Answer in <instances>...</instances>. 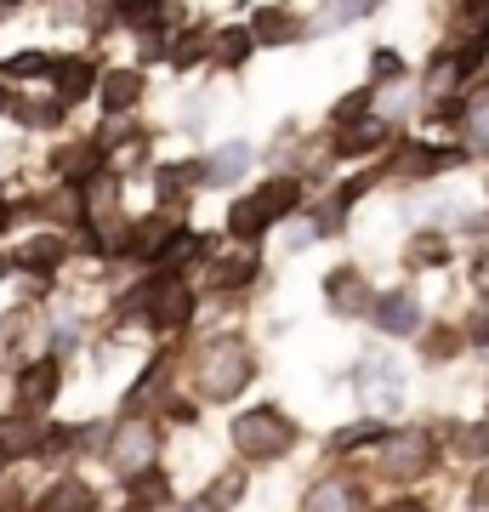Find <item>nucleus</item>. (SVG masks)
I'll list each match as a JSON object with an SVG mask.
<instances>
[{
  "instance_id": "1",
  "label": "nucleus",
  "mask_w": 489,
  "mask_h": 512,
  "mask_svg": "<svg viewBox=\"0 0 489 512\" xmlns=\"http://www.w3.org/2000/svg\"><path fill=\"white\" fill-rule=\"evenodd\" d=\"M290 439H296V427H290V416L279 410V404H256V410H245V416L234 421V444H239L251 461L285 456Z\"/></svg>"
},
{
  "instance_id": "2",
  "label": "nucleus",
  "mask_w": 489,
  "mask_h": 512,
  "mask_svg": "<svg viewBox=\"0 0 489 512\" xmlns=\"http://www.w3.org/2000/svg\"><path fill=\"white\" fill-rule=\"evenodd\" d=\"M296 200H302V188L290 183V177H273L256 200H245V205H234V217H228V228H234L239 239H256L268 222H279L285 211H296Z\"/></svg>"
},
{
  "instance_id": "3",
  "label": "nucleus",
  "mask_w": 489,
  "mask_h": 512,
  "mask_svg": "<svg viewBox=\"0 0 489 512\" xmlns=\"http://www.w3.org/2000/svg\"><path fill=\"white\" fill-rule=\"evenodd\" d=\"M251 348L245 342H217L211 348V359H205V376H200V387L211 393V399H234L239 387L251 382Z\"/></svg>"
},
{
  "instance_id": "4",
  "label": "nucleus",
  "mask_w": 489,
  "mask_h": 512,
  "mask_svg": "<svg viewBox=\"0 0 489 512\" xmlns=\"http://www.w3.org/2000/svg\"><path fill=\"white\" fill-rule=\"evenodd\" d=\"M359 393L370 404H381V410H393V404L404 399V376L393 359H364L359 365Z\"/></svg>"
},
{
  "instance_id": "5",
  "label": "nucleus",
  "mask_w": 489,
  "mask_h": 512,
  "mask_svg": "<svg viewBox=\"0 0 489 512\" xmlns=\"http://www.w3.org/2000/svg\"><path fill=\"white\" fill-rule=\"evenodd\" d=\"M188 308H194V296H188V285H182L177 274H160V285H154V325L160 330H177L182 319H188Z\"/></svg>"
},
{
  "instance_id": "6",
  "label": "nucleus",
  "mask_w": 489,
  "mask_h": 512,
  "mask_svg": "<svg viewBox=\"0 0 489 512\" xmlns=\"http://www.w3.org/2000/svg\"><path fill=\"white\" fill-rule=\"evenodd\" d=\"M52 387H57V359H35V365L18 376V404L35 416L40 404H52Z\"/></svg>"
},
{
  "instance_id": "7",
  "label": "nucleus",
  "mask_w": 489,
  "mask_h": 512,
  "mask_svg": "<svg viewBox=\"0 0 489 512\" xmlns=\"http://www.w3.org/2000/svg\"><path fill=\"white\" fill-rule=\"evenodd\" d=\"M370 319H376L387 336H410V330H416V302L404 291H393V296H381V302H370Z\"/></svg>"
},
{
  "instance_id": "8",
  "label": "nucleus",
  "mask_w": 489,
  "mask_h": 512,
  "mask_svg": "<svg viewBox=\"0 0 489 512\" xmlns=\"http://www.w3.org/2000/svg\"><path fill=\"white\" fill-rule=\"evenodd\" d=\"M427 461H433V444L416 433V439H399V444H393V456H387V473H393V478H416Z\"/></svg>"
},
{
  "instance_id": "9",
  "label": "nucleus",
  "mask_w": 489,
  "mask_h": 512,
  "mask_svg": "<svg viewBox=\"0 0 489 512\" xmlns=\"http://www.w3.org/2000/svg\"><path fill=\"white\" fill-rule=\"evenodd\" d=\"M245 165H251V148L245 143H228V148H217L211 160H205V183H234V177H245Z\"/></svg>"
},
{
  "instance_id": "10",
  "label": "nucleus",
  "mask_w": 489,
  "mask_h": 512,
  "mask_svg": "<svg viewBox=\"0 0 489 512\" xmlns=\"http://www.w3.org/2000/svg\"><path fill=\"white\" fill-rule=\"evenodd\" d=\"M325 291H330V302H336L342 313H359L364 302H370V291H364V279L353 274V268H336V274L325 279Z\"/></svg>"
},
{
  "instance_id": "11",
  "label": "nucleus",
  "mask_w": 489,
  "mask_h": 512,
  "mask_svg": "<svg viewBox=\"0 0 489 512\" xmlns=\"http://www.w3.org/2000/svg\"><path fill=\"white\" fill-rule=\"evenodd\" d=\"M57 103H80V97L91 92V80H97V74H91V63H80V57H69V63H57Z\"/></svg>"
},
{
  "instance_id": "12",
  "label": "nucleus",
  "mask_w": 489,
  "mask_h": 512,
  "mask_svg": "<svg viewBox=\"0 0 489 512\" xmlns=\"http://www.w3.org/2000/svg\"><path fill=\"white\" fill-rule=\"evenodd\" d=\"M137 97H143V74L137 69H114L103 80V109H131Z\"/></svg>"
},
{
  "instance_id": "13",
  "label": "nucleus",
  "mask_w": 489,
  "mask_h": 512,
  "mask_svg": "<svg viewBox=\"0 0 489 512\" xmlns=\"http://www.w3.org/2000/svg\"><path fill=\"white\" fill-rule=\"evenodd\" d=\"M148 444H154V433H148L143 421H131L126 433H120V444H114V461H120L126 473H137V467L148 461Z\"/></svg>"
},
{
  "instance_id": "14",
  "label": "nucleus",
  "mask_w": 489,
  "mask_h": 512,
  "mask_svg": "<svg viewBox=\"0 0 489 512\" xmlns=\"http://www.w3.org/2000/svg\"><path fill=\"white\" fill-rule=\"evenodd\" d=\"M18 262H23V268H35V274H52L57 262H63V239H57V234H40V239H29Z\"/></svg>"
},
{
  "instance_id": "15",
  "label": "nucleus",
  "mask_w": 489,
  "mask_h": 512,
  "mask_svg": "<svg viewBox=\"0 0 489 512\" xmlns=\"http://www.w3.org/2000/svg\"><path fill=\"white\" fill-rule=\"evenodd\" d=\"M40 512H91V501H86V484H74V478H63V484H52V490H46V501H40Z\"/></svg>"
},
{
  "instance_id": "16",
  "label": "nucleus",
  "mask_w": 489,
  "mask_h": 512,
  "mask_svg": "<svg viewBox=\"0 0 489 512\" xmlns=\"http://www.w3.org/2000/svg\"><path fill=\"white\" fill-rule=\"evenodd\" d=\"M290 29H296V23H290L285 12H279V6H262V12L251 18V40H268V46L290 40Z\"/></svg>"
},
{
  "instance_id": "17",
  "label": "nucleus",
  "mask_w": 489,
  "mask_h": 512,
  "mask_svg": "<svg viewBox=\"0 0 489 512\" xmlns=\"http://www.w3.org/2000/svg\"><path fill=\"white\" fill-rule=\"evenodd\" d=\"M381 439H387L381 421H353L342 433H330V450H359V444H381Z\"/></svg>"
},
{
  "instance_id": "18",
  "label": "nucleus",
  "mask_w": 489,
  "mask_h": 512,
  "mask_svg": "<svg viewBox=\"0 0 489 512\" xmlns=\"http://www.w3.org/2000/svg\"><path fill=\"white\" fill-rule=\"evenodd\" d=\"M91 165H97V148H57V171H63V177H74V183H80V177H91Z\"/></svg>"
},
{
  "instance_id": "19",
  "label": "nucleus",
  "mask_w": 489,
  "mask_h": 512,
  "mask_svg": "<svg viewBox=\"0 0 489 512\" xmlns=\"http://www.w3.org/2000/svg\"><path fill=\"white\" fill-rule=\"evenodd\" d=\"M194 256H205V239H194V234H177L171 245H165V256H160V268L171 274L177 262H194Z\"/></svg>"
},
{
  "instance_id": "20",
  "label": "nucleus",
  "mask_w": 489,
  "mask_h": 512,
  "mask_svg": "<svg viewBox=\"0 0 489 512\" xmlns=\"http://www.w3.org/2000/svg\"><path fill=\"white\" fill-rule=\"evenodd\" d=\"M308 512H353V490H336V484H319L308 495Z\"/></svg>"
},
{
  "instance_id": "21",
  "label": "nucleus",
  "mask_w": 489,
  "mask_h": 512,
  "mask_svg": "<svg viewBox=\"0 0 489 512\" xmlns=\"http://www.w3.org/2000/svg\"><path fill=\"white\" fill-rule=\"evenodd\" d=\"M381 137H387L381 126H353V131H342V137H336V154H364V148H376Z\"/></svg>"
},
{
  "instance_id": "22",
  "label": "nucleus",
  "mask_w": 489,
  "mask_h": 512,
  "mask_svg": "<svg viewBox=\"0 0 489 512\" xmlns=\"http://www.w3.org/2000/svg\"><path fill=\"white\" fill-rule=\"evenodd\" d=\"M467 148L472 154H489V97L467 114Z\"/></svg>"
},
{
  "instance_id": "23",
  "label": "nucleus",
  "mask_w": 489,
  "mask_h": 512,
  "mask_svg": "<svg viewBox=\"0 0 489 512\" xmlns=\"http://www.w3.org/2000/svg\"><path fill=\"white\" fill-rule=\"evenodd\" d=\"M35 74H52V63H46L40 52H23V57L6 63V80H35Z\"/></svg>"
},
{
  "instance_id": "24",
  "label": "nucleus",
  "mask_w": 489,
  "mask_h": 512,
  "mask_svg": "<svg viewBox=\"0 0 489 512\" xmlns=\"http://www.w3.org/2000/svg\"><path fill=\"white\" fill-rule=\"evenodd\" d=\"M131 495H137V501H154V507H165V478L160 473H131Z\"/></svg>"
},
{
  "instance_id": "25",
  "label": "nucleus",
  "mask_w": 489,
  "mask_h": 512,
  "mask_svg": "<svg viewBox=\"0 0 489 512\" xmlns=\"http://www.w3.org/2000/svg\"><path fill=\"white\" fill-rule=\"evenodd\" d=\"M245 52H251V35H245V29H228V35H222V46H217V57L228 63V69H234Z\"/></svg>"
},
{
  "instance_id": "26",
  "label": "nucleus",
  "mask_w": 489,
  "mask_h": 512,
  "mask_svg": "<svg viewBox=\"0 0 489 512\" xmlns=\"http://www.w3.org/2000/svg\"><path fill=\"white\" fill-rule=\"evenodd\" d=\"M234 501H239V473H222L211 484V507H234Z\"/></svg>"
},
{
  "instance_id": "27",
  "label": "nucleus",
  "mask_w": 489,
  "mask_h": 512,
  "mask_svg": "<svg viewBox=\"0 0 489 512\" xmlns=\"http://www.w3.org/2000/svg\"><path fill=\"white\" fill-rule=\"evenodd\" d=\"M200 52H205V40H200V35H182V46L171 52V63H177V69H188V63H194Z\"/></svg>"
},
{
  "instance_id": "28",
  "label": "nucleus",
  "mask_w": 489,
  "mask_h": 512,
  "mask_svg": "<svg viewBox=\"0 0 489 512\" xmlns=\"http://www.w3.org/2000/svg\"><path fill=\"white\" fill-rule=\"evenodd\" d=\"M461 444H467L472 461H484V456H489V427H472V433H461Z\"/></svg>"
},
{
  "instance_id": "29",
  "label": "nucleus",
  "mask_w": 489,
  "mask_h": 512,
  "mask_svg": "<svg viewBox=\"0 0 489 512\" xmlns=\"http://www.w3.org/2000/svg\"><path fill=\"white\" fill-rule=\"evenodd\" d=\"M256 274V262H251V256H245V262H222V285H239V279H251Z\"/></svg>"
},
{
  "instance_id": "30",
  "label": "nucleus",
  "mask_w": 489,
  "mask_h": 512,
  "mask_svg": "<svg viewBox=\"0 0 489 512\" xmlns=\"http://www.w3.org/2000/svg\"><path fill=\"white\" fill-rule=\"evenodd\" d=\"M364 109H370V92H353L342 109H336V120H353V114H364Z\"/></svg>"
},
{
  "instance_id": "31",
  "label": "nucleus",
  "mask_w": 489,
  "mask_h": 512,
  "mask_svg": "<svg viewBox=\"0 0 489 512\" xmlns=\"http://www.w3.org/2000/svg\"><path fill=\"white\" fill-rule=\"evenodd\" d=\"M399 69H404V63H399L393 52H376V80H393Z\"/></svg>"
},
{
  "instance_id": "32",
  "label": "nucleus",
  "mask_w": 489,
  "mask_h": 512,
  "mask_svg": "<svg viewBox=\"0 0 489 512\" xmlns=\"http://www.w3.org/2000/svg\"><path fill=\"white\" fill-rule=\"evenodd\" d=\"M57 109H63V103H35V109H29V120H35V126H46V120H57Z\"/></svg>"
},
{
  "instance_id": "33",
  "label": "nucleus",
  "mask_w": 489,
  "mask_h": 512,
  "mask_svg": "<svg viewBox=\"0 0 489 512\" xmlns=\"http://www.w3.org/2000/svg\"><path fill=\"white\" fill-rule=\"evenodd\" d=\"M387 512H421V501H393Z\"/></svg>"
},
{
  "instance_id": "34",
  "label": "nucleus",
  "mask_w": 489,
  "mask_h": 512,
  "mask_svg": "<svg viewBox=\"0 0 489 512\" xmlns=\"http://www.w3.org/2000/svg\"><path fill=\"white\" fill-rule=\"evenodd\" d=\"M6 222H12V205H6V200H0V228H6Z\"/></svg>"
},
{
  "instance_id": "35",
  "label": "nucleus",
  "mask_w": 489,
  "mask_h": 512,
  "mask_svg": "<svg viewBox=\"0 0 489 512\" xmlns=\"http://www.w3.org/2000/svg\"><path fill=\"white\" fill-rule=\"evenodd\" d=\"M0 109H6V86H0Z\"/></svg>"
},
{
  "instance_id": "36",
  "label": "nucleus",
  "mask_w": 489,
  "mask_h": 512,
  "mask_svg": "<svg viewBox=\"0 0 489 512\" xmlns=\"http://www.w3.org/2000/svg\"><path fill=\"white\" fill-rule=\"evenodd\" d=\"M0 461H6V450H0Z\"/></svg>"
}]
</instances>
